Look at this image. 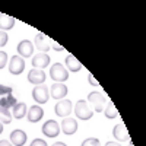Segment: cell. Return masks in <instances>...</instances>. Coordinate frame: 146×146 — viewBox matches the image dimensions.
I'll use <instances>...</instances> for the list:
<instances>
[{"instance_id": "obj_27", "label": "cell", "mask_w": 146, "mask_h": 146, "mask_svg": "<svg viewBox=\"0 0 146 146\" xmlns=\"http://www.w3.org/2000/svg\"><path fill=\"white\" fill-rule=\"evenodd\" d=\"M10 92H12V88H10V86H3V85H0V95L10 94Z\"/></svg>"}, {"instance_id": "obj_10", "label": "cell", "mask_w": 146, "mask_h": 146, "mask_svg": "<svg viewBox=\"0 0 146 146\" xmlns=\"http://www.w3.org/2000/svg\"><path fill=\"white\" fill-rule=\"evenodd\" d=\"M34 44H35V47L38 48L41 53H47L51 48V45H50L51 44V38H48V36L44 35V34H36Z\"/></svg>"}, {"instance_id": "obj_7", "label": "cell", "mask_w": 146, "mask_h": 146, "mask_svg": "<svg viewBox=\"0 0 146 146\" xmlns=\"http://www.w3.org/2000/svg\"><path fill=\"white\" fill-rule=\"evenodd\" d=\"M72 101L70 100H60L57 104H56V107H54V113H56V115H58V117H69V114L72 113Z\"/></svg>"}, {"instance_id": "obj_20", "label": "cell", "mask_w": 146, "mask_h": 146, "mask_svg": "<svg viewBox=\"0 0 146 146\" xmlns=\"http://www.w3.org/2000/svg\"><path fill=\"white\" fill-rule=\"evenodd\" d=\"M104 113H105L107 118H115V117H118V111H117V108L114 107V102H108L107 108L104 110Z\"/></svg>"}, {"instance_id": "obj_2", "label": "cell", "mask_w": 146, "mask_h": 146, "mask_svg": "<svg viewBox=\"0 0 146 146\" xmlns=\"http://www.w3.org/2000/svg\"><path fill=\"white\" fill-rule=\"evenodd\" d=\"M75 115L79 118V120H89L92 118L94 113L92 110L89 108V104L85 101V100H79L75 105Z\"/></svg>"}, {"instance_id": "obj_6", "label": "cell", "mask_w": 146, "mask_h": 146, "mask_svg": "<svg viewBox=\"0 0 146 146\" xmlns=\"http://www.w3.org/2000/svg\"><path fill=\"white\" fill-rule=\"evenodd\" d=\"M41 130L44 133V136L47 137H57L60 133V124L56 120H47Z\"/></svg>"}, {"instance_id": "obj_12", "label": "cell", "mask_w": 146, "mask_h": 146, "mask_svg": "<svg viewBox=\"0 0 146 146\" xmlns=\"http://www.w3.org/2000/svg\"><path fill=\"white\" fill-rule=\"evenodd\" d=\"M48 91H50V95L54 100H63L69 92V89L64 83H53V86Z\"/></svg>"}, {"instance_id": "obj_3", "label": "cell", "mask_w": 146, "mask_h": 146, "mask_svg": "<svg viewBox=\"0 0 146 146\" xmlns=\"http://www.w3.org/2000/svg\"><path fill=\"white\" fill-rule=\"evenodd\" d=\"M32 98L34 101L36 102V105H41V104H45L50 98V91L45 85H38L32 89Z\"/></svg>"}, {"instance_id": "obj_25", "label": "cell", "mask_w": 146, "mask_h": 146, "mask_svg": "<svg viewBox=\"0 0 146 146\" xmlns=\"http://www.w3.org/2000/svg\"><path fill=\"white\" fill-rule=\"evenodd\" d=\"M6 63H7V54L5 51H0V69L6 67Z\"/></svg>"}, {"instance_id": "obj_8", "label": "cell", "mask_w": 146, "mask_h": 146, "mask_svg": "<svg viewBox=\"0 0 146 146\" xmlns=\"http://www.w3.org/2000/svg\"><path fill=\"white\" fill-rule=\"evenodd\" d=\"M16 50H18V56H21L22 58L32 57V54H34V44L29 40H22L18 44Z\"/></svg>"}, {"instance_id": "obj_19", "label": "cell", "mask_w": 146, "mask_h": 146, "mask_svg": "<svg viewBox=\"0 0 146 146\" xmlns=\"http://www.w3.org/2000/svg\"><path fill=\"white\" fill-rule=\"evenodd\" d=\"M27 111H28V108H27L25 102H16L13 105V110H12V117L21 120V118H23L27 115Z\"/></svg>"}, {"instance_id": "obj_24", "label": "cell", "mask_w": 146, "mask_h": 146, "mask_svg": "<svg viewBox=\"0 0 146 146\" xmlns=\"http://www.w3.org/2000/svg\"><path fill=\"white\" fill-rule=\"evenodd\" d=\"M7 40H9V35L7 32L5 31H0V47H5L7 44Z\"/></svg>"}, {"instance_id": "obj_15", "label": "cell", "mask_w": 146, "mask_h": 146, "mask_svg": "<svg viewBox=\"0 0 146 146\" xmlns=\"http://www.w3.org/2000/svg\"><path fill=\"white\" fill-rule=\"evenodd\" d=\"M27 133L23 131V130H19V129H16V130H13L10 133V143L13 145V146H23L27 143Z\"/></svg>"}, {"instance_id": "obj_28", "label": "cell", "mask_w": 146, "mask_h": 146, "mask_svg": "<svg viewBox=\"0 0 146 146\" xmlns=\"http://www.w3.org/2000/svg\"><path fill=\"white\" fill-rule=\"evenodd\" d=\"M88 82H89L91 85H94V86H100V83H98V82L95 80V78H94V76L91 75V73L88 75Z\"/></svg>"}, {"instance_id": "obj_14", "label": "cell", "mask_w": 146, "mask_h": 146, "mask_svg": "<svg viewBox=\"0 0 146 146\" xmlns=\"http://www.w3.org/2000/svg\"><path fill=\"white\" fill-rule=\"evenodd\" d=\"M44 115V110L40 105H32L28 111H27V117L29 123H38Z\"/></svg>"}, {"instance_id": "obj_26", "label": "cell", "mask_w": 146, "mask_h": 146, "mask_svg": "<svg viewBox=\"0 0 146 146\" xmlns=\"http://www.w3.org/2000/svg\"><path fill=\"white\" fill-rule=\"evenodd\" d=\"M29 146H48V145H47V142L42 140V139H34Z\"/></svg>"}, {"instance_id": "obj_23", "label": "cell", "mask_w": 146, "mask_h": 146, "mask_svg": "<svg viewBox=\"0 0 146 146\" xmlns=\"http://www.w3.org/2000/svg\"><path fill=\"white\" fill-rule=\"evenodd\" d=\"M80 146H101V143H100V140L98 139H95V137H89V139H85L83 142H82V145Z\"/></svg>"}, {"instance_id": "obj_9", "label": "cell", "mask_w": 146, "mask_h": 146, "mask_svg": "<svg viewBox=\"0 0 146 146\" xmlns=\"http://www.w3.org/2000/svg\"><path fill=\"white\" fill-rule=\"evenodd\" d=\"M60 129H62L63 133L67 135V136L75 135V133L78 131V121L75 118H72V117H64L62 124H60Z\"/></svg>"}, {"instance_id": "obj_33", "label": "cell", "mask_w": 146, "mask_h": 146, "mask_svg": "<svg viewBox=\"0 0 146 146\" xmlns=\"http://www.w3.org/2000/svg\"><path fill=\"white\" fill-rule=\"evenodd\" d=\"M2 133H3V124L0 123V135H2Z\"/></svg>"}, {"instance_id": "obj_31", "label": "cell", "mask_w": 146, "mask_h": 146, "mask_svg": "<svg viewBox=\"0 0 146 146\" xmlns=\"http://www.w3.org/2000/svg\"><path fill=\"white\" fill-rule=\"evenodd\" d=\"M105 146H121L120 143H115V142H107Z\"/></svg>"}, {"instance_id": "obj_34", "label": "cell", "mask_w": 146, "mask_h": 146, "mask_svg": "<svg viewBox=\"0 0 146 146\" xmlns=\"http://www.w3.org/2000/svg\"><path fill=\"white\" fill-rule=\"evenodd\" d=\"M129 146H135V145H133V142H131V140H129Z\"/></svg>"}, {"instance_id": "obj_13", "label": "cell", "mask_w": 146, "mask_h": 146, "mask_svg": "<svg viewBox=\"0 0 146 146\" xmlns=\"http://www.w3.org/2000/svg\"><path fill=\"white\" fill-rule=\"evenodd\" d=\"M32 66L34 69H40V70H44L48 64H50V56H47L45 53H40L32 57Z\"/></svg>"}, {"instance_id": "obj_4", "label": "cell", "mask_w": 146, "mask_h": 146, "mask_svg": "<svg viewBox=\"0 0 146 146\" xmlns=\"http://www.w3.org/2000/svg\"><path fill=\"white\" fill-rule=\"evenodd\" d=\"M88 104L91 102V105L94 107V110L96 113H102V110H104V105H105V96L101 94V92H91L88 95Z\"/></svg>"}, {"instance_id": "obj_21", "label": "cell", "mask_w": 146, "mask_h": 146, "mask_svg": "<svg viewBox=\"0 0 146 146\" xmlns=\"http://www.w3.org/2000/svg\"><path fill=\"white\" fill-rule=\"evenodd\" d=\"M12 121V114L7 108H2L0 107V123L2 124H9Z\"/></svg>"}, {"instance_id": "obj_29", "label": "cell", "mask_w": 146, "mask_h": 146, "mask_svg": "<svg viewBox=\"0 0 146 146\" xmlns=\"http://www.w3.org/2000/svg\"><path fill=\"white\" fill-rule=\"evenodd\" d=\"M51 44H53L51 47L54 48V50H56V51H63V50H64V48H63L62 45H58V44H57V42H54L53 40H51Z\"/></svg>"}, {"instance_id": "obj_5", "label": "cell", "mask_w": 146, "mask_h": 146, "mask_svg": "<svg viewBox=\"0 0 146 146\" xmlns=\"http://www.w3.org/2000/svg\"><path fill=\"white\" fill-rule=\"evenodd\" d=\"M25 70V60H23L21 56H12L10 62H9V72L12 75H21V73Z\"/></svg>"}, {"instance_id": "obj_17", "label": "cell", "mask_w": 146, "mask_h": 146, "mask_svg": "<svg viewBox=\"0 0 146 146\" xmlns=\"http://www.w3.org/2000/svg\"><path fill=\"white\" fill-rule=\"evenodd\" d=\"M66 67H67V72H79V70H82L83 66L75 56L69 54L66 57Z\"/></svg>"}, {"instance_id": "obj_22", "label": "cell", "mask_w": 146, "mask_h": 146, "mask_svg": "<svg viewBox=\"0 0 146 146\" xmlns=\"http://www.w3.org/2000/svg\"><path fill=\"white\" fill-rule=\"evenodd\" d=\"M15 104H16V100L13 98V96H9V95H7V98L0 100V107L2 108H7L9 110V107H13Z\"/></svg>"}, {"instance_id": "obj_11", "label": "cell", "mask_w": 146, "mask_h": 146, "mask_svg": "<svg viewBox=\"0 0 146 146\" xmlns=\"http://www.w3.org/2000/svg\"><path fill=\"white\" fill-rule=\"evenodd\" d=\"M47 76H45V72L44 70H40V69H31L29 73H28V80L34 85H42L45 82Z\"/></svg>"}, {"instance_id": "obj_18", "label": "cell", "mask_w": 146, "mask_h": 146, "mask_svg": "<svg viewBox=\"0 0 146 146\" xmlns=\"http://www.w3.org/2000/svg\"><path fill=\"white\" fill-rule=\"evenodd\" d=\"M15 27V18L5 13H0V31H7Z\"/></svg>"}, {"instance_id": "obj_1", "label": "cell", "mask_w": 146, "mask_h": 146, "mask_svg": "<svg viewBox=\"0 0 146 146\" xmlns=\"http://www.w3.org/2000/svg\"><path fill=\"white\" fill-rule=\"evenodd\" d=\"M50 76L54 83H63L69 79V72L62 63H54L50 69Z\"/></svg>"}, {"instance_id": "obj_30", "label": "cell", "mask_w": 146, "mask_h": 146, "mask_svg": "<svg viewBox=\"0 0 146 146\" xmlns=\"http://www.w3.org/2000/svg\"><path fill=\"white\" fill-rule=\"evenodd\" d=\"M0 146H13L9 140H0Z\"/></svg>"}, {"instance_id": "obj_16", "label": "cell", "mask_w": 146, "mask_h": 146, "mask_svg": "<svg viewBox=\"0 0 146 146\" xmlns=\"http://www.w3.org/2000/svg\"><path fill=\"white\" fill-rule=\"evenodd\" d=\"M113 136L120 140V142H126V140H130V136H129V131L126 129V126L123 123L117 124L114 129H113Z\"/></svg>"}, {"instance_id": "obj_32", "label": "cell", "mask_w": 146, "mask_h": 146, "mask_svg": "<svg viewBox=\"0 0 146 146\" xmlns=\"http://www.w3.org/2000/svg\"><path fill=\"white\" fill-rule=\"evenodd\" d=\"M53 146H67V145H66V143H63V142H56Z\"/></svg>"}]
</instances>
